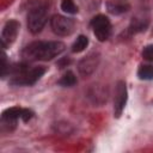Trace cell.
<instances>
[{"label": "cell", "instance_id": "3", "mask_svg": "<svg viewBox=\"0 0 153 153\" xmlns=\"http://www.w3.org/2000/svg\"><path fill=\"white\" fill-rule=\"evenodd\" d=\"M32 116H33V112L31 110L19 108V106H13V108L6 109L2 112L1 123H2V127H7L8 130H12L17 126L18 120L27 122L32 118Z\"/></svg>", "mask_w": 153, "mask_h": 153}, {"label": "cell", "instance_id": "2", "mask_svg": "<svg viewBox=\"0 0 153 153\" xmlns=\"http://www.w3.org/2000/svg\"><path fill=\"white\" fill-rule=\"evenodd\" d=\"M8 72L11 74V80L10 82L12 85H25V86H31L36 84L42 75L45 73V68L43 66H33L30 67L25 63L10 67Z\"/></svg>", "mask_w": 153, "mask_h": 153}, {"label": "cell", "instance_id": "13", "mask_svg": "<svg viewBox=\"0 0 153 153\" xmlns=\"http://www.w3.org/2000/svg\"><path fill=\"white\" fill-rule=\"evenodd\" d=\"M61 10L68 14H75L78 12V6L74 4L73 0H62L61 1Z\"/></svg>", "mask_w": 153, "mask_h": 153}, {"label": "cell", "instance_id": "6", "mask_svg": "<svg viewBox=\"0 0 153 153\" xmlns=\"http://www.w3.org/2000/svg\"><path fill=\"white\" fill-rule=\"evenodd\" d=\"M74 20L65 16L55 14L50 19V27L53 32L57 36H69L74 31Z\"/></svg>", "mask_w": 153, "mask_h": 153}, {"label": "cell", "instance_id": "9", "mask_svg": "<svg viewBox=\"0 0 153 153\" xmlns=\"http://www.w3.org/2000/svg\"><path fill=\"white\" fill-rule=\"evenodd\" d=\"M98 62H99L98 54L91 53V54H88L87 56H85V57L79 62L78 69H79L80 74L87 76V75H90L91 73L94 72V69H96L97 66H98Z\"/></svg>", "mask_w": 153, "mask_h": 153}, {"label": "cell", "instance_id": "10", "mask_svg": "<svg viewBox=\"0 0 153 153\" xmlns=\"http://www.w3.org/2000/svg\"><path fill=\"white\" fill-rule=\"evenodd\" d=\"M137 76L141 80H153V66L141 65L137 69Z\"/></svg>", "mask_w": 153, "mask_h": 153}, {"label": "cell", "instance_id": "1", "mask_svg": "<svg viewBox=\"0 0 153 153\" xmlns=\"http://www.w3.org/2000/svg\"><path fill=\"white\" fill-rule=\"evenodd\" d=\"M65 50V44L60 41H36L27 44L22 55L27 61H49L59 56Z\"/></svg>", "mask_w": 153, "mask_h": 153}, {"label": "cell", "instance_id": "14", "mask_svg": "<svg viewBox=\"0 0 153 153\" xmlns=\"http://www.w3.org/2000/svg\"><path fill=\"white\" fill-rule=\"evenodd\" d=\"M142 57L148 62H153V44H148L142 49Z\"/></svg>", "mask_w": 153, "mask_h": 153}, {"label": "cell", "instance_id": "7", "mask_svg": "<svg viewBox=\"0 0 153 153\" xmlns=\"http://www.w3.org/2000/svg\"><path fill=\"white\" fill-rule=\"evenodd\" d=\"M127 86L126 82L123 80H120L116 84V88H115V97H114V115L116 117H120L126 103H127Z\"/></svg>", "mask_w": 153, "mask_h": 153}, {"label": "cell", "instance_id": "8", "mask_svg": "<svg viewBox=\"0 0 153 153\" xmlns=\"http://www.w3.org/2000/svg\"><path fill=\"white\" fill-rule=\"evenodd\" d=\"M18 31H19V23L17 20L12 19L5 24L2 32H1V42H2L4 48H6L7 45L14 42V39L17 38Z\"/></svg>", "mask_w": 153, "mask_h": 153}, {"label": "cell", "instance_id": "5", "mask_svg": "<svg viewBox=\"0 0 153 153\" xmlns=\"http://www.w3.org/2000/svg\"><path fill=\"white\" fill-rule=\"evenodd\" d=\"M91 27L93 30V33L96 38L100 42L106 41L110 37L111 33V23L108 17L104 14H98L92 18L91 20Z\"/></svg>", "mask_w": 153, "mask_h": 153}, {"label": "cell", "instance_id": "11", "mask_svg": "<svg viewBox=\"0 0 153 153\" xmlns=\"http://www.w3.org/2000/svg\"><path fill=\"white\" fill-rule=\"evenodd\" d=\"M76 84V76L73 72L71 71H67L62 76L61 79L59 80V85L61 86H65V87H71V86H74Z\"/></svg>", "mask_w": 153, "mask_h": 153}, {"label": "cell", "instance_id": "12", "mask_svg": "<svg viewBox=\"0 0 153 153\" xmlns=\"http://www.w3.org/2000/svg\"><path fill=\"white\" fill-rule=\"evenodd\" d=\"M87 44H88L87 37L84 36V35H80V36H78L76 39L74 41V43H73V45H72V51H73V53H80V51H82V50L87 47Z\"/></svg>", "mask_w": 153, "mask_h": 153}, {"label": "cell", "instance_id": "4", "mask_svg": "<svg viewBox=\"0 0 153 153\" xmlns=\"http://www.w3.org/2000/svg\"><path fill=\"white\" fill-rule=\"evenodd\" d=\"M48 20V11L44 5L32 7L27 13V29L32 33H38Z\"/></svg>", "mask_w": 153, "mask_h": 153}]
</instances>
